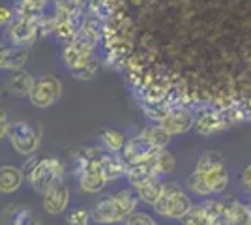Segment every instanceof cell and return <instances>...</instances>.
<instances>
[{"mask_svg": "<svg viewBox=\"0 0 251 225\" xmlns=\"http://www.w3.org/2000/svg\"><path fill=\"white\" fill-rule=\"evenodd\" d=\"M139 197L131 190H122L101 197L92 208V222L98 225H116L126 222L137 210Z\"/></svg>", "mask_w": 251, "mask_h": 225, "instance_id": "1", "label": "cell"}, {"mask_svg": "<svg viewBox=\"0 0 251 225\" xmlns=\"http://www.w3.org/2000/svg\"><path fill=\"white\" fill-rule=\"evenodd\" d=\"M23 171L32 190L43 195L52 184L64 178V163L58 158H51V156L40 158V160L30 158L28 163L23 167Z\"/></svg>", "mask_w": 251, "mask_h": 225, "instance_id": "2", "label": "cell"}, {"mask_svg": "<svg viewBox=\"0 0 251 225\" xmlns=\"http://www.w3.org/2000/svg\"><path fill=\"white\" fill-rule=\"evenodd\" d=\"M154 212L167 220H184L186 214L193 208L189 195L176 182H165L163 192L159 195L157 203L152 206Z\"/></svg>", "mask_w": 251, "mask_h": 225, "instance_id": "3", "label": "cell"}, {"mask_svg": "<svg viewBox=\"0 0 251 225\" xmlns=\"http://www.w3.org/2000/svg\"><path fill=\"white\" fill-rule=\"evenodd\" d=\"M229 184V175L225 165H220L212 171H193L186 180V186L191 193L199 197H208V195H218L223 193Z\"/></svg>", "mask_w": 251, "mask_h": 225, "instance_id": "4", "label": "cell"}, {"mask_svg": "<svg viewBox=\"0 0 251 225\" xmlns=\"http://www.w3.org/2000/svg\"><path fill=\"white\" fill-rule=\"evenodd\" d=\"M8 137H10L13 150L19 156H34L40 149V143H42V129L32 122L17 120L11 124Z\"/></svg>", "mask_w": 251, "mask_h": 225, "instance_id": "5", "label": "cell"}, {"mask_svg": "<svg viewBox=\"0 0 251 225\" xmlns=\"http://www.w3.org/2000/svg\"><path fill=\"white\" fill-rule=\"evenodd\" d=\"M62 96V83L58 77L54 75H42L36 79V83L32 86L28 100L34 107L47 109L54 105Z\"/></svg>", "mask_w": 251, "mask_h": 225, "instance_id": "6", "label": "cell"}, {"mask_svg": "<svg viewBox=\"0 0 251 225\" xmlns=\"http://www.w3.org/2000/svg\"><path fill=\"white\" fill-rule=\"evenodd\" d=\"M96 40L88 38V36H77L74 42L70 43L64 51V64L70 68V72L74 74L77 70H83L84 66H88L92 60H94V47H96Z\"/></svg>", "mask_w": 251, "mask_h": 225, "instance_id": "7", "label": "cell"}, {"mask_svg": "<svg viewBox=\"0 0 251 225\" xmlns=\"http://www.w3.org/2000/svg\"><path fill=\"white\" fill-rule=\"evenodd\" d=\"M38 21L28 15H19L8 26V38L13 47H28L38 38Z\"/></svg>", "mask_w": 251, "mask_h": 225, "instance_id": "8", "label": "cell"}, {"mask_svg": "<svg viewBox=\"0 0 251 225\" xmlns=\"http://www.w3.org/2000/svg\"><path fill=\"white\" fill-rule=\"evenodd\" d=\"M159 124L167 129L171 135H182V133H188L189 129H193L195 115L191 113L189 107L175 105V107L169 109V113L163 117V120Z\"/></svg>", "mask_w": 251, "mask_h": 225, "instance_id": "9", "label": "cell"}, {"mask_svg": "<svg viewBox=\"0 0 251 225\" xmlns=\"http://www.w3.org/2000/svg\"><path fill=\"white\" fill-rule=\"evenodd\" d=\"M156 152H157L156 147H152V145L139 133L135 137L126 141L120 156H122V160L126 161V165L131 167V165H137V163H143V161L150 160Z\"/></svg>", "mask_w": 251, "mask_h": 225, "instance_id": "10", "label": "cell"}, {"mask_svg": "<svg viewBox=\"0 0 251 225\" xmlns=\"http://www.w3.org/2000/svg\"><path fill=\"white\" fill-rule=\"evenodd\" d=\"M42 204H43V210L47 214H62L66 212L68 204H70V188L66 186V182L58 180L56 184H52L51 188L42 195Z\"/></svg>", "mask_w": 251, "mask_h": 225, "instance_id": "11", "label": "cell"}, {"mask_svg": "<svg viewBox=\"0 0 251 225\" xmlns=\"http://www.w3.org/2000/svg\"><path fill=\"white\" fill-rule=\"evenodd\" d=\"M30 58V51L28 47H8L4 49L2 58H0V70L6 72H17V70H25V66Z\"/></svg>", "mask_w": 251, "mask_h": 225, "instance_id": "12", "label": "cell"}, {"mask_svg": "<svg viewBox=\"0 0 251 225\" xmlns=\"http://www.w3.org/2000/svg\"><path fill=\"white\" fill-rule=\"evenodd\" d=\"M34 83H36V79L26 70H17V72H10L4 88L13 96H28Z\"/></svg>", "mask_w": 251, "mask_h": 225, "instance_id": "13", "label": "cell"}, {"mask_svg": "<svg viewBox=\"0 0 251 225\" xmlns=\"http://www.w3.org/2000/svg\"><path fill=\"white\" fill-rule=\"evenodd\" d=\"M100 165H101V171H103V176L107 178V182L118 180V178L127 175V165L122 160V156H115L113 152H101Z\"/></svg>", "mask_w": 251, "mask_h": 225, "instance_id": "14", "label": "cell"}, {"mask_svg": "<svg viewBox=\"0 0 251 225\" xmlns=\"http://www.w3.org/2000/svg\"><path fill=\"white\" fill-rule=\"evenodd\" d=\"M25 171L15 165H2L0 167V193L10 195L15 193L25 182Z\"/></svg>", "mask_w": 251, "mask_h": 225, "instance_id": "15", "label": "cell"}, {"mask_svg": "<svg viewBox=\"0 0 251 225\" xmlns=\"http://www.w3.org/2000/svg\"><path fill=\"white\" fill-rule=\"evenodd\" d=\"M133 190H135L139 201H143L148 206H154L157 203L161 192H163V182L159 180V176H152V178L145 180L143 184L135 186Z\"/></svg>", "mask_w": 251, "mask_h": 225, "instance_id": "16", "label": "cell"}, {"mask_svg": "<svg viewBox=\"0 0 251 225\" xmlns=\"http://www.w3.org/2000/svg\"><path fill=\"white\" fill-rule=\"evenodd\" d=\"M225 208H227L229 225H251V206L236 199H230V201H225Z\"/></svg>", "mask_w": 251, "mask_h": 225, "instance_id": "17", "label": "cell"}, {"mask_svg": "<svg viewBox=\"0 0 251 225\" xmlns=\"http://www.w3.org/2000/svg\"><path fill=\"white\" fill-rule=\"evenodd\" d=\"M141 135H143L152 147H156L157 150L167 149V145L171 143V137H173L161 124H156V122L150 124V126H147V128L141 131Z\"/></svg>", "mask_w": 251, "mask_h": 225, "instance_id": "18", "label": "cell"}, {"mask_svg": "<svg viewBox=\"0 0 251 225\" xmlns=\"http://www.w3.org/2000/svg\"><path fill=\"white\" fill-rule=\"evenodd\" d=\"M100 141L103 143V147L109 152H122L126 145V135L120 131V129H115V128H107V129H101V133H100Z\"/></svg>", "mask_w": 251, "mask_h": 225, "instance_id": "19", "label": "cell"}, {"mask_svg": "<svg viewBox=\"0 0 251 225\" xmlns=\"http://www.w3.org/2000/svg\"><path fill=\"white\" fill-rule=\"evenodd\" d=\"M202 208L208 216L210 225H229L227 222V208H225V201H216L210 199L206 203H202Z\"/></svg>", "mask_w": 251, "mask_h": 225, "instance_id": "20", "label": "cell"}, {"mask_svg": "<svg viewBox=\"0 0 251 225\" xmlns=\"http://www.w3.org/2000/svg\"><path fill=\"white\" fill-rule=\"evenodd\" d=\"M223 165V160H221V154L218 150H206L199 156V160L195 163V171H212L216 167Z\"/></svg>", "mask_w": 251, "mask_h": 225, "instance_id": "21", "label": "cell"}, {"mask_svg": "<svg viewBox=\"0 0 251 225\" xmlns=\"http://www.w3.org/2000/svg\"><path fill=\"white\" fill-rule=\"evenodd\" d=\"M182 222H184V225H210V220L202 208V204H193V208L186 214Z\"/></svg>", "mask_w": 251, "mask_h": 225, "instance_id": "22", "label": "cell"}, {"mask_svg": "<svg viewBox=\"0 0 251 225\" xmlns=\"http://www.w3.org/2000/svg\"><path fill=\"white\" fill-rule=\"evenodd\" d=\"M92 220V212H88L86 208H72L68 212L66 224L68 225H88Z\"/></svg>", "mask_w": 251, "mask_h": 225, "instance_id": "23", "label": "cell"}, {"mask_svg": "<svg viewBox=\"0 0 251 225\" xmlns=\"http://www.w3.org/2000/svg\"><path fill=\"white\" fill-rule=\"evenodd\" d=\"M157 167H159V175H169V173L176 167L175 156L171 152H167L165 149L159 150L157 152Z\"/></svg>", "mask_w": 251, "mask_h": 225, "instance_id": "24", "label": "cell"}, {"mask_svg": "<svg viewBox=\"0 0 251 225\" xmlns=\"http://www.w3.org/2000/svg\"><path fill=\"white\" fill-rule=\"evenodd\" d=\"M124 225H157V222L147 212H133L127 220L124 222Z\"/></svg>", "mask_w": 251, "mask_h": 225, "instance_id": "25", "label": "cell"}, {"mask_svg": "<svg viewBox=\"0 0 251 225\" xmlns=\"http://www.w3.org/2000/svg\"><path fill=\"white\" fill-rule=\"evenodd\" d=\"M98 60H92L88 66H84L83 70H77V72H74V77L75 79H83V81H90V79H94L96 74H98Z\"/></svg>", "mask_w": 251, "mask_h": 225, "instance_id": "26", "label": "cell"}, {"mask_svg": "<svg viewBox=\"0 0 251 225\" xmlns=\"http://www.w3.org/2000/svg\"><path fill=\"white\" fill-rule=\"evenodd\" d=\"M47 2L49 0H23V8H26V13H23V15H28V11H32V13H38V11L42 10V8H45L47 6ZM28 17H32V15H28Z\"/></svg>", "mask_w": 251, "mask_h": 225, "instance_id": "27", "label": "cell"}, {"mask_svg": "<svg viewBox=\"0 0 251 225\" xmlns=\"http://www.w3.org/2000/svg\"><path fill=\"white\" fill-rule=\"evenodd\" d=\"M32 214L28 208H19L13 214V225H30L32 224Z\"/></svg>", "mask_w": 251, "mask_h": 225, "instance_id": "28", "label": "cell"}, {"mask_svg": "<svg viewBox=\"0 0 251 225\" xmlns=\"http://www.w3.org/2000/svg\"><path fill=\"white\" fill-rule=\"evenodd\" d=\"M10 128L11 124H10V118H8V113L0 107V141L4 139V137H8Z\"/></svg>", "mask_w": 251, "mask_h": 225, "instance_id": "29", "label": "cell"}, {"mask_svg": "<svg viewBox=\"0 0 251 225\" xmlns=\"http://www.w3.org/2000/svg\"><path fill=\"white\" fill-rule=\"evenodd\" d=\"M240 184L244 190H250L251 192V163L244 167V171L240 173Z\"/></svg>", "mask_w": 251, "mask_h": 225, "instance_id": "30", "label": "cell"}, {"mask_svg": "<svg viewBox=\"0 0 251 225\" xmlns=\"http://www.w3.org/2000/svg\"><path fill=\"white\" fill-rule=\"evenodd\" d=\"M13 21V13L10 8L6 6H0V26H10Z\"/></svg>", "mask_w": 251, "mask_h": 225, "instance_id": "31", "label": "cell"}, {"mask_svg": "<svg viewBox=\"0 0 251 225\" xmlns=\"http://www.w3.org/2000/svg\"><path fill=\"white\" fill-rule=\"evenodd\" d=\"M4 49H6V45H4V43H0V58H2V53H4Z\"/></svg>", "mask_w": 251, "mask_h": 225, "instance_id": "32", "label": "cell"}, {"mask_svg": "<svg viewBox=\"0 0 251 225\" xmlns=\"http://www.w3.org/2000/svg\"><path fill=\"white\" fill-rule=\"evenodd\" d=\"M2 90H4V85H2V81H0V94H2Z\"/></svg>", "mask_w": 251, "mask_h": 225, "instance_id": "33", "label": "cell"}, {"mask_svg": "<svg viewBox=\"0 0 251 225\" xmlns=\"http://www.w3.org/2000/svg\"><path fill=\"white\" fill-rule=\"evenodd\" d=\"M30 225H40V224H38V222H32V224Z\"/></svg>", "mask_w": 251, "mask_h": 225, "instance_id": "34", "label": "cell"}, {"mask_svg": "<svg viewBox=\"0 0 251 225\" xmlns=\"http://www.w3.org/2000/svg\"><path fill=\"white\" fill-rule=\"evenodd\" d=\"M116 225H118V224H116Z\"/></svg>", "mask_w": 251, "mask_h": 225, "instance_id": "35", "label": "cell"}]
</instances>
